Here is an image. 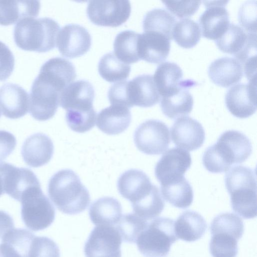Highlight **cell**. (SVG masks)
<instances>
[{
	"label": "cell",
	"mask_w": 257,
	"mask_h": 257,
	"mask_svg": "<svg viewBox=\"0 0 257 257\" xmlns=\"http://www.w3.org/2000/svg\"><path fill=\"white\" fill-rule=\"evenodd\" d=\"M183 71L174 62H165L157 68L153 76L154 80L162 97L169 96L183 88H190L196 82L192 80H182Z\"/></svg>",
	"instance_id": "cell-17"
},
{
	"label": "cell",
	"mask_w": 257,
	"mask_h": 257,
	"mask_svg": "<svg viewBox=\"0 0 257 257\" xmlns=\"http://www.w3.org/2000/svg\"><path fill=\"white\" fill-rule=\"evenodd\" d=\"M171 136L176 146L189 151L200 148L205 138L202 124L190 116L176 120L171 128Z\"/></svg>",
	"instance_id": "cell-15"
},
{
	"label": "cell",
	"mask_w": 257,
	"mask_h": 257,
	"mask_svg": "<svg viewBox=\"0 0 257 257\" xmlns=\"http://www.w3.org/2000/svg\"><path fill=\"white\" fill-rule=\"evenodd\" d=\"M211 234L224 233L239 240L244 232L242 220L233 213L226 212L215 216L210 224Z\"/></svg>",
	"instance_id": "cell-39"
},
{
	"label": "cell",
	"mask_w": 257,
	"mask_h": 257,
	"mask_svg": "<svg viewBox=\"0 0 257 257\" xmlns=\"http://www.w3.org/2000/svg\"><path fill=\"white\" fill-rule=\"evenodd\" d=\"M61 54L68 58H74L87 53L91 45L88 31L77 24H68L59 31L56 41Z\"/></svg>",
	"instance_id": "cell-10"
},
{
	"label": "cell",
	"mask_w": 257,
	"mask_h": 257,
	"mask_svg": "<svg viewBox=\"0 0 257 257\" xmlns=\"http://www.w3.org/2000/svg\"><path fill=\"white\" fill-rule=\"evenodd\" d=\"M0 257H23L17 249L9 242L2 240Z\"/></svg>",
	"instance_id": "cell-48"
},
{
	"label": "cell",
	"mask_w": 257,
	"mask_h": 257,
	"mask_svg": "<svg viewBox=\"0 0 257 257\" xmlns=\"http://www.w3.org/2000/svg\"><path fill=\"white\" fill-rule=\"evenodd\" d=\"M5 193L21 201L24 193L30 188L40 185V182L30 169L19 168L7 162L0 163Z\"/></svg>",
	"instance_id": "cell-11"
},
{
	"label": "cell",
	"mask_w": 257,
	"mask_h": 257,
	"mask_svg": "<svg viewBox=\"0 0 257 257\" xmlns=\"http://www.w3.org/2000/svg\"><path fill=\"white\" fill-rule=\"evenodd\" d=\"M59 30L58 23L50 18H26L15 25L14 39L22 50L46 52L55 47Z\"/></svg>",
	"instance_id": "cell-2"
},
{
	"label": "cell",
	"mask_w": 257,
	"mask_h": 257,
	"mask_svg": "<svg viewBox=\"0 0 257 257\" xmlns=\"http://www.w3.org/2000/svg\"><path fill=\"white\" fill-rule=\"evenodd\" d=\"M98 70L101 77L106 81L115 82L128 77L131 66L119 60L113 53L110 52L101 58Z\"/></svg>",
	"instance_id": "cell-35"
},
{
	"label": "cell",
	"mask_w": 257,
	"mask_h": 257,
	"mask_svg": "<svg viewBox=\"0 0 257 257\" xmlns=\"http://www.w3.org/2000/svg\"><path fill=\"white\" fill-rule=\"evenodd\" d=\"M29 107V96L22 86L7 83L0 87V108L6 117H22L27 114Z\"/></svg>",
	"instance_id": "cell-19"
},
{
	"label": "cell",
	"mask_w": 257,
	"mask_h": 257,
	"mask_svg": "<svg viewBox=\"0 0 257 257\" xmlns=\"http://www.w3.org/2000/svg\"><path fill=\"white\" fill-rule=\"evenodd\" d=\"M131 119L132 115L128 108L111 105L98 113L96 118V125L106 134L117 135L128 128Z\"/></svg>",
	"instance_id": "cell-24"
},
{
	"label": "cell",
	"mask_w": 257,
	"mask_h": 257,
	"mask_svg": "<svg viewBox=\"0 0 257 257\" xmlns=\"http://www.w3.org/2000/svg\"><path fill=\"white\" fill-rule=\"evenodd\" d=\"M176 22L174 16L166 10L154 9L145 15L143 28L144 32L160 33L171 40L172 30Z\"/></svg>",
	"instance_id": "cell-34"
},
{
	"label": "cell",
	"mask_w": 257,
	"mask_h": 257,
	"mask_svg": "<svg viewBox=\"0 0 257 257\" xmlns=\"http://www.w3.org/2000/svg\"><path fill=\"white\" fill-rule=\"evenodd\" d=\"M228 1H203L206 10L199 23L203 37L216 40L226 31L229 24V14L225 8Z\"/></svg>",
	"instance_id": "cell-13"
},
{
	"label": "cell",
	"mask_w": 257,
	"mask_h": 257,
	"mask_svg": "<svg viewBox=\"0 0 257 257\" xmlns=\"http://www.w3.org/2000/svg\"><path fill=\"white\" fill-rule=\"evenodd\" d=\"M5 193L4 190L3 180L2 174L0 172V196Z\"/></svg>",
	"instance_id": "cell-49"
},
{
	"label": "cell",
	"mask_w": 257,
	"mask_h": 257,
	"mask_svg": "<svg viewBox=\"0 0 257 257\" xmlns=\"http://www.w3.org/2000/svg\"><path fill=\"white\" fill-rule=\"evenodd\" d=\"M60 94L53 84L38 74L33 82L29 96L31 115L39 121L53 117L59 104Z\"/></svg>",
	"instance_id": "cell-5"
},
{
	"label": "cell",
	"mask_w": 257,
	"mask_h": 257,
	"mask_svg": "<svg viewBox=\"0 0 257 257\" xmlns=\"http://www.w3.org/2000/svg\"><path fill=\"white\" fill-rule=\"evenodd\" d=\"M226 188L231 200H241L256 196L255 172L250 168L235 166L228 170L225 177Z\"/></svg>",
	"instance_id": "cell-14"
},
{
	"label": "cell",
	"mask_w": 257,
	"mask_h": 257,
	"mask_svg": "<svg viewBox=\"0 0 257 257\" xmlns=\"http://www.w3.org/2000/svg\"><path fill=\"white\" fill-rule=\"evenodd\" d=\"M16 144V139L12 133L0 130V163L13 152Z\"/></svg>",
	"instance_id": "cell-46"
},
{
	"label": "cell",
	"mask_w": 257,
	"mask_h": 257,
	"mask_svg": "<svg viewBox=\"0 0 257 257\" xmlns=\"http://www.w3.org/2000/svg\"><path fill=\"white\" fill-rule=\"evenodd\" d=\"M21 216L26 227L37 231L47 228L53 222L55 210L41 185L26 191L22 197Z\"/></svg>",
	"instance_id": "cell-4"
},
{
	"label": "cell",
	"mask_w": 257,
	"mask_h": 257,
	"mask_svg": "<svg viewBox=\"0 0 257 257\" xmlns=\"http://www.w3.org/2000/svg\"><path fill=\"white\" fill-rule=\"evenodd\" d=\"M172 39L180 47L189 49L195 46L201 38L199 25L194 21L185 18L177 22L173 29Z\"/></svg>",
	"instance_id": "cell-37"
},
{
	"label": "cell",
	"mask_w": 257,
	"mask_h": 257,
	"mask_svg": "<svg viewBox=\"0 0 257 257\" xmlns=\"http://www.w3.org/2000/svg\"><path fill=\"white\" fill-rule=\"evenodd\" d=\"M254 34H256L246 33L239 26L230 24L224 33L215 42L220 51L235 57L242 51Z\"/></svg>",
	"instance_id": "cell-31"
},
{
	"label": "cell",
	"mask_w": 257,
	"mask_h": 257,
	"mask_svg": "<svg viewBox=\"0 0 257 257\" xmlns=\"http://www.w3.org/2000/svg\"><path fill=\"white\" fill-rule=\"evenodd\" d=\"M208 74L216 85L228 87L240 81L243 76V68L236 59L223 57L215 60L210 64Z\"/></svg>",
	"instance_id": "cell-23"
},
{
	"label": "cell",
	"mask_w": 257,
	"mask_h": 257,
	"mask_svg": "<svg viewBox=\"0 0 257 257\" xmlns=\"http://www.w3.org/2000/svg\"><path fill=\"white\" fill-rule=\"evenodd\" d=\"M40 6L38 1H0V25L8 26L26 18L36 17Z\"/></svg>",
	"instance_id": "cell-26"
},
{
	"label": "cell",
	"mask_w": 257,
	"mask_h": 257,
	"mask_svg": "<svg viewBox=\"0 0 257 257\" xmlns=\"http://www.w3.org/2000/svg\"><path fill=\"white\" fill-rule=\"evenodd\" d=\"M48 193L57 208L67 214L84 211L90 202L88 190L77 175L70 169L60 170L51 177Z\"/></svg>",
	"instance_id": "cell-1"
},
{
	"label": "cell",
	"mask_w": 257,
	"mask_h": 257,
	"mask_svg": "<svg viewBox=\"0 0 257 257\" xmlns=\"http://www.w3.org/2000/svg\"><path fill=\"white\" fill-rule=\"evenodd\" d=\"M211 235L209 251L213 257H236L238 240L224 233H215Z\"/></svg>",
	"instance_id": "cell-41"
},
{
	"label": "cell",
	"mask_w": 257,
	"mask_h": 257,
	"mask_svg": "<svg viewBox=\"0 0 257 257\" xmlns=\"http://www.w3.org/2000/svg\"><path fill=\"white\" fill-rule=\"evenodd\" d=\"M89 215L91 222L96 225L113 226L122 217L121 205L113 197L100 198L91 205Z\"/></svg>",
	"instance_id": "cell-28"
},
{
	"label": "cell",
	"mask_w": 257,
	"mask_h": 257,
	"mask_svg": "<svg viewBox=\"0 0 257 257\" xmlns=\"http://www.w3.org/2000/svg\"><path fill=\"white\" fill-rule=\"evenodd\" d=\"M14 228V222L12 216L7 212L0 210V238L9 230Z\"/></svg>",
	"instance_id": "cell-47"
},
{
	"label": "cell",
	"mask_w": 257,
	"mask_h": 257,
	"mask_svg": "<svg viewBox=\"0 0 257 257\" xmlns=\"http://www.w3.org/2000/svg\"><path fill=\"white\" fill-rule=\"evenodd\" d=\"M148 222L135 213L122 215L115 227L121 239L128 243H135L141 232L147 227Z\"/></svg>",
	"instance_id": "cell-40"
},
{
	"label": "cell",
	"mask_w": 257,
	"mask_h": 257,
	"mask_svg": "<svg viewBox=\"0 0 257 257\" xmlns=\"http://www.w3.org/2000/svg\"><path fill=\"white\" fill-rule=\"evenodd\" d=\"M256 2L247 1L242 4L238 12V21L247 33L256 32Z\"/></svg>",
	"instance_id": "cell-43"
},
{
	"label": "cell",
	"mask_w": 257,
	"mask_h": 257,
	"mask_svg": "<svg viewBox=\"0 0 257 257\" xmlns=\"http://www.w3.org/2000/svg\"><path fill=\"white\" fill-rule=\"evenodd\" d=\"M161 190L164 199L176 207L185 209L189 207L193 202V189L184 176L162 185Z\"/></svg>",
	"instance_id": "cell-30"
},
{
	"label": "cell",
	"mask_w": 257,
	"mask_h": 257,
	"mask_svg": "<svg viewBox=\"0 0 257 257\" xmlns=\"http://www.w3.org/2000/svg\"><path fill=\"white\" fill-rule=\"evenodd\" d=\"M140 34L133 31L125 30L116 35L113 43V53L119 60L128 64L140 60L138 53Z\"/></svg>",
	"instance_id": "cell-33"
},
{
	"label": "cell",
	"mask_w": 257,
	"mask_h": 257,
	"mask_svg": "<svg viewBox=\"0 0 257 257\" xmlns=\"http://www.w3.org/2000/svg\"><path fill=\"white\" fill-rule=\"evenodd\" d=\"M1 116V109H0V117Z\"/></svg>",
	"instance_id": "cell-50"
},
{
	"label": "cell",
	"mask_w": 257,
	"mask_h": 257,
	"mask_svg": "<svg viewBox=\"0 0 257 257\" xmlns=\"http://www.w3.org/2000/svg\"><path fill=\"white\" fill-rule=\"evenodd\" d=\"M94 90L84 80L72 82L61 93L59 104L66 111H84L93 109Z\"/></svg>",
	"instance_id": "cell-18"
},
{
	"label": "cell",
	"mask_w": 257,
	"mask_h": 257,
	"mask_svg": "<svg viewBox=\"0 0 257 257\" xmlns=\"http://www.w3.org/2000/svg\"><path fill=\"white\" fill-rule=\"evenodd\" d=\"M225 101L228 110L236 117L245 118L253 114L257 107L256 79L231 87L226 93Z\"/></svg>",
	"instance_id": "cell-12"
},
{
	"label": "cell",
	"mask_w": 257,
	"mask_h": 257,
	"mask_svg": "<svg viewBox=\"0 0 257 257\" xmlns=\"http://www.w3.org/2000/svg\"><path fill=\"white\" fill-rule=\"evenodd\" d=\"M127 106L150 107L160 100V95L156 86L153 76L142 74L132 80L126 81Z\"/></svg>",
	"instance_id": "cell-16"
},
{
	"label": "cell",
	"mask_w": 257,
	"mask_h": 257,
	"mask_svg": "<svg viewBox=\"0 0 257 257\" xmlns=\"http://www.w3.org/2000/svg\"><path fill=\"white\" fill-rule=\"evenodd\" d=\"M190 153L178 148L166 151L156 165L155 175L161 185L183 177L191 165Z\"/></svg>",
	"instance_id": "cell-9"
},
{
	"label": "cell",
	"mask_w": 257,
	"mask_h": 257,
	"mask_svg": "<svg viewBox=\"0 0 257 257\" xmlns=\"http://www.w3.org/2000/svg\"><path fill=\"white\" fill-rule=\"evenodd\" d=\"M170 42L168 37L160 33L145 32L140 34L138 53L140 59L154 64L163 62L169 54Z\"/></svg>",
	"instance_id": "cell-22"
},
{
	"label": "cell",
	"mask_w": 257,
	"mask_h": 257,
	"mask_svg": "<svg viewBox=\"0 0 257 257\" xmlns=\"http://www.w3.org/2000/svg\"><path fill=\"white\" fill-rule=\"evenodd\" d=\"M39 73L52 82L61 92L76 77L73 64L61 57L52 58L41 66Z\"/></svg>",
	"instance_id": "cell-25"
},
{
	"label": "cell",
	"mask_w": 257,
	"mask_h": 257,
	"mask_svg": "<svg viewBox=\"0 0 257 257\" xmlns=\"http://www.w3.org/2000/svg\"><path fill=\"white\" fill-rule=\"evenodd\" d=\"M154 185L144 172L137 169L125 171L120 176L117 183L120 194L132 204L145 197L152 191Z\"/></svg>",
	"instance_id": "cell-21"
},
{
	"label": "cell",
	"mask_w": 257,
	"mask_h": 257,
	"mask_svg": "<svg viewBox=\"0 0 257 257\" xmlns=\"http://www.w3.org/2000/svg\"><path fill=\"white\" fill-rule=\"evenodd\" d=\"M218 140L223 142L232 153L235 164L244 162L252 153V145L249 139L237 131L229 130L222 133Z\"/></svg>",
	"instance_id": "cell-36"
},
{
	"label": "cell",
	"mask_w": 257,
	"mask_h": 257,
	"mask_svg": "<svg viewBox=\"0 0 257 257\" xmlns=\"http://www.w3.org/2000/svg\"><path fill=\"white\" fill-rule=\"evenodd\" d=\"M54 153L51 139L43 133L33 134L25 141L21 150L24 162L29 166L38 168L47 164Z\"/></svg>",
	"instance_id": "cell-20"
},
{
	"label": "cell",
	"mask_w": 257,
	"mask_h": 257,
	"mask_svg": "<svg viewBox=\"0 0 257 257\" xmlns=\"http://www.w3.org/2000/svg\"><path fill=\"white\" fill-rule=\"evenodd\" d=\"M15 66V57L9 48L0 41V81H5L12 74Z\"/></svg>",
	"instance_id": "cell-45"
},
{
	"label": "cell",
	"mask_w": 257,
	"mask_h": 257,
	"mask_svg": "<svg viewBox=\"0 0 257 257\" xmlns=\"http://www.w3.org/2000/svg\"><path fill=\"white\" fill-rule=\"evenodd\" d=\"M202 162L206 169L213 173L227 171L232 164H235L231 152L218 139L215 144L205 150Z\"/></svg>",
	"instance_id": "cell-29"
},
{
	"label": "cell",
	"mask_w": 257,
	"mask_h": 257,
	"mask_svg": "<svg viewBox=\"0 0 257 257\" xmlns=\"http://www.w3.org/2000/svg\"><path fill=\"white\" fill-rule=\"evenodd\" d=\"M121 237L115 227L97 225L86 241V257H121Z\"/></svg>",
	"instance_id": "cell-8"
},
{
	"label": "cell",
	"mask_w": 257,
	"mask_h": 257,
	"mask_svg": "<svg viewBox=\"0 0 257 257\" xmlns=\"http://www.w3.org/2000/svg\"><path fill=\"white\" fill-rule=\"evenodd\" d=\"M207 228V223L202 216L193 211L183 212L174 222V231L177 238L187 242L201 238Z\"/></svg>",
	"instance_id": "cell-27"
},
{
	"label": "cell",
	"mask_w": 257,
	"mask_h": 257,
	"mask_svg": "<svg viewBox=\"0 0 257 257\" xmlns=\"http://www.w3.org/2000/svg\"><path fill=\"white\" fill-rule=\"evenodd\" d=\"M134 213L146 220H151L163 211L165 202L159 188L154 186L151 192L141 200L132 204Z\"/></svg>",
	"instance_id": "cell-38"
},
{
	"label": "cell",
	"mask_w": 257,
	"mask_h": 257,
	"mask_svg": "<svg viewBox=\"0 0 257 257\" xmlns=\"http://www.w3.org/2000/svg\"><path fill=\"white\" fill-rule=\"evenodd\" d=\"M177 239L174 220L158 217L148 223L136 242L139 250L145 257H165Z\"/></svg>",
	"instance_id": "cell-3"
},
{
	"label": "cell",
	"mask_w": 257,
	"mask_h": 257,
	"mask_svg": "<svg viewBox=\"0 0 257 257\" xmlns=\"http://www.w3.org/2000/svg\"><path fill=\"white\" fill-rule=\"evenodd\" d=\"M162 3L172 14L179 18L191 17L198 10L199 1H164Z\"/></svg>",
	"instance_id": "cell-44"
},
{
	"label": "cell",
	"mask_w": 257,
	"mask_h": 257,
	"mask_svg": "<svg viewBox=\"0 0 257 257\" xmlns=\"http://www.w3.org/2000/svg\"><path fill=\"white\" fill-rule=\"evenodd\" d=\"M86 11L88 18L94 24L117 27L129 18L131 6L126 0L90 1Z\"/></svg>",
	"instance_id": "cell-7"
},
{
	"label": "cell",
	"mask_w": 257,
	"mask_h": 257,
	"mask_svg": "<svg viewBox=\"0 0 257 257\" xmlns=\"http://www.w3.org/2000/svg\"><path fill=\"white\" fill-rule=\"evenodd\" d=\"M134 140L137 148L147 155H160L168 148L170 143L169 130L163 122L149 119L136 130Z\"/></svg>",
	"instance_id": "cell-6"
},
{
	"label": "cell",
	"mask_w": 257,
	"mask_h": 257,
	"mask_svg": "<svg viewBox=\"0 0 257 257\" xmlns=\"http://www.w3.org/2000/svg\"><path fill=\"white\" fill-rule=\"evenodd\" d=\"M57 244L51 238L45 236H36L33 238L30 246L29 257H60Z\"/></svg>",
	"instance_id": "cell-42"
},
{
	"label": "cell",
	"mask_w": 257,
	"mask_h": 257,
	"mask_svg": "<svg viewBox=\"0 0 257 257\" xmlns=\"http://www.w3.org/2000/svg\"><path fill=\"white\" fill-rule=\"evenodd\" d=\"M188 89L183 88L173 95L162 97L160 106L166 116L175 119L191 112L194 101Z\"/></svg>",
	"instance_id": "cell-32"
}]
</instances>
